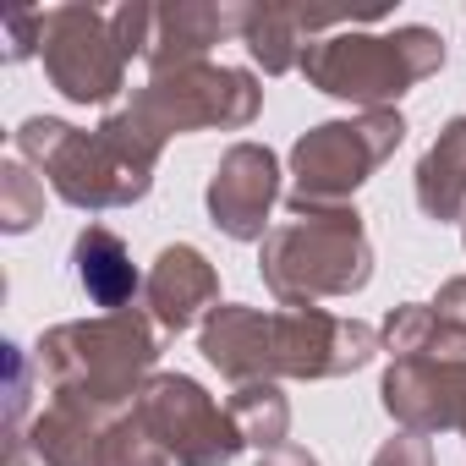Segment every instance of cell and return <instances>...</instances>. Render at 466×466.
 Masks as SVG:
<instances>
[{"label":"cell","instance_id":"obj_1","mask_svg":"<svg viewBox=\"0 0 466 466\" xmlns=\"http://www.w3.org/2000/svg\"><path fill=\"white\" fill-rule=\"evenodd\" d=\"M379 329L324 313V308H248L219 302L203 329L198 351L230 384H280V379H346L379 357Z\"/></svg>","mask_w":466,"mask_h":466},{"label":"cell","instance_id":"obj_2","mask_svg":"<svg viewBox=\"0 0 466 466\" xmlns=\"http://www.w3.org/2000/svg\"><path fill=\"white\" fill-rule=\"evenodd\" d=\"M12 143H17V159L45 170L61 203L88 208V214L143 203L154 187V165L165 154V143H154L127 110H110L88 132L56 116H28L12 132Z\"/></svg>","mask_w":466,"mask_h":466},{"label":"cell","instance_id":"obj_3","mask_svg":"<svg viewBox=\"0 0 466 466\" xmlns=\"http://www.w3.org/2000/svg\"><path fill=\"white\" fill-rule=\"evenodd\" d=\"M39 379L56 400L88 406V411H132L137 390L154 379L159 362V329L148 313H99L72 319L39 335Z\"/></svg>","mask_w":466,"mask_h":466},{"label":"cell","instance_id":"obj_4","mask_svg":"<svg viewBox=\"0 0 466 466\" xmlns=\"http://www.w3.org/2000/svg\"><path fill=\"white\" fill-rule=\"evenodd\" d=\"M258 275L280 308H319L324 297H357L373 280L362 214L346 203L275 225L258 248Z\"/></svg>","mask_w":466,"mask_h":466},{"label":"cell","instance_id":"obj_5","mask_svg":"<svg viewBox=\"0 0 466 466\" xmlns=\"http://www.w3.org/2000/svg\"><path fill=\"white\" fill-rule=\"evenodd\" d=\"M439 66H444V39L422 23H406L395 34L340 28V34L313 39L302 56V77L319 94L362 105V110H395V99L428 83Z\"/></svg>","mask_w":466,"mask_h":466},{"label":"cell","instance_id":"obj_6","mask_svg":"<svg viewBox=\"0 0 466 466\" xmlns=\"http://www.w3.org/2000/svg\"><path fill=\"white\" fill-rule=\"evenodd\" d=\"M406 143V116L400 110H362L346 121H319L291 143V214L313 208H346L351 192Z\"/></svg>","mask_w":466,"mask_h":466},{"label":"cell","instance_id":"obj_7","mask_svg":"<svg viewBox=\"0 0 466 466\" xmlns=\"http://www.w3.org/2000/svg\"><path fill=\"white\" fill-rule=\"evenodd\" d=\"M121 110L154 143H170V137H187V132H242L264 110V88L242 66L198 61V66H176V72L148 77Z\"/></svg>","mask_w":466,"mask_h":466},{"label":"cell","instance_id":"obj_8","mask_svg":"<svg viewBox=\"0 0 466 466\" xmlns=\"http://www.w3.org/2000/svg\"><path fill=\"white\" fill-rule=\"evenodd\" d=\"M132 411L165 444V455L176 466H230L248 450V439L230 422V411L187 373H154L137 390Z\"/></svg>","mask_w":466,"mask_h":466},{"label":"cell","instance_id":"obj_9","mask_svg":"<svg viewBox=\"0 0 466 466\" xmlns=\"http://www.w3.org/2000/svg\"><path fill=\"white\" fill-rule=\"evenodd\" d=\"M45 77L72 105H110L127 88V50L110 12L99 6H50L45 12Z\"/></svg>","mask_w":466,"mask_h":466},{"label":"cell","instance_id":"obj_10","mask_svg":"<svg viewBox=\"0 0 466 466\" xmlns=\"http://www.w3.org/2000/svg\"><path fill=\"white\" fill-rule=\"evenodd\" d=\"M242 17H248V6H208V0H170V6L127 0V6L110 12L121 50L148 61V77L208 61V50L219 39H230V34L242 39Z\"/></svg>","mask_w":466,"mask_h":466},{"label":"cell","instance_id":"obj_11","mask_svg":"<svg viewBox=\"0 0 466 466\" xmlns=\"http://www.w3.org/2000/svg\"><path fill=\"white\" fill-rule=\"evenodd\" d=\"M280 203V159L269 143H230L208 176V219L230 242H264Z\"/></svg>","mask_w":466,"mask_h":466},{"label":"cell","instance_id":"obj_12","mask_svg":"<svg viewBox=\"0 0 466 466\" xmlns=\"http://www.w3.org/2000/svg\"><path fill=\"white\" fill-rule=\"evenodd\" d=\"M379 400L406 433H461L466 439V362L395 357L384 368Z\"/></svg>","mask_w":466,"mask_h":466},{"label":"cell","instance_id":"obj_13","mask_svg":"<svg viewBox=\"0 0 466 466\" xmlns=\"http://www.w3.org/2000/svg\"><path fill=\"white\" fill-rule=\"evenodd\" d=\"M143 308L165 335H181L219 308V269L192 242H176L143 275Z\"/></svg>","mask_w":466,"mask_h":466},{"label":"cell","instance_id":"obj_14","mask_svg":"<svg viewBox=\"0 0 466 466\" xmlns=\"http://www.w3.org/2000/svg\"><path fill=\"white\" fill-rule=\"evenodd\" d=\"M116 417L72 406V400H50L34 417V428H28V450H34L39 466H110V428H116Z\"/></svg>","mask_w":466,"mask_h":466},{"label":"cell","instance_id":"obj_15","mask_svg":"<svg viewBox=\"0 0 466 466\" xmlns=\"http://www.w3.org/2000/svg\"><path fill=\"white\" fill-rule=\"evenodd\" d=\"M72 264H77V286L88 291L94 308L105 313H132V302L143 297V275L127 253V242L110 225H83L72 242Z\"/></svg>","mask_w":466,"mask_h":466},{"label":"cell","instance_id":"obj_16","mask_svg":"<svg viewBox=\"0 0 466 466\" xmlns=\"http://www.w3.org/2000/svg\"><path fill=\"white\" fill-rule=\"evenodd\" d=\"M313 34H340V17H319V12H297V6H248V17H242V45L269 77L302 72Z\"/></svg>","mask_w":466,"mask_h":466},{"label":"cell","instance_id":"obj_17","mask_svg":"<svg viewBox=\"0 0 466 466\" xmlns=\"http://www.w3.org/2000/svg\"><path fill=\"white\" fill-rule=\"evenodd\" d=\"M417 208L439 225L466 219V116H450L417 159Z\"/></svg>","mask_w":466,"mask_h":466},{"label":"cell","instance_id":"obj_18","mask_svg":"<svg viewBox=\"0 0 466 466\" xmlns=\"http://www.w3.org/2000/svg\"><path fill=\"white\" fill-rule=\"evenodd\" d=\"M390 357H439V362H466V329L444 324L433 313V302H400L390 308L384 329H379Z\"/></svg>","mask_w":466,"mask_h":466},{"label":"cell","instance_id":"obj_19","mask_svg":"<svg viewBox=\"0 0 466 466\" xmlns=\"http://www.w3.org/2000/svg\"><path fill=\"white\" fill-rule=\"evenodd\" d=\"M225 411H230V422L242 428V439L264 455V450H275V444H286V433H291V400L280 395V384H237L230 390V400H225Z\"/></svg>","mask_w":466,"mask_h":466},{"label":"cell","instance_id":"obj_20","mask_svg":"<svg viewBox=\"0 0 466 466\" xmlns=\"http://www.w3.org/2000/svg\"><path fill=\"white\" fill-rule=\"evenodd\" d=\"M45 219V181L28 170V159H6L0 165V230L23 237Z\"/></svg>","mask_w":466,"mask_h":466},{"label":"cell","instance_id":"obj_21","mask_svg":"<svg viewBox=\"0 0 466 466\" xmlns=\"http://www.w3.org/2000/svg\"><path fill=\"white\" fill-rule=\"evenodd\" d=\"M39 362H28L23 346H6V461L17 466L23 450H28V379H34Z\"/></svg>","mask_w":466,"mask_h":466},{"label":"cell","instance_id":"obj_22","mask_svg":"<svg viewBox=\"0 0 466 466\" xmlns=\"http://www.w3.org/2000/svg\"><path fill=\"white\" fill-rule=\"evenodd\" d=\"M110 466H170L165 444L137 422V411H121L110 428Z\"/></svg>","mask_w":466,"mask_h":466},{"label":"cell","instance_id":"obj_23","mask_svg":"<svg viewBox=\"0 0 466 466\" xmlns=\"http://www.w3.org/2000/svg\"><path fill=\"white\" fill-rule=\"evenodd\" d=\"M373 466H433V439L428 433H395L373 450Z\"/></svg>","mask_w":466,"mask_h":466},{"label":"cell","instance_id":"obj_24","mask_svg":"<svg viewBox=\"0 0 466 466\" xmlns=\"http://www.w3.org/2000/svg\"><path fill=\"white\" fill-rule=\"evenodd\" d=\"M45 50V12H12L6 17V61H28Z\"/></svg>","mask_w":466,"mask_h":466},{"label":"cell","instance_id":"obj_25","mask_svg":"<svg viewBox=\"0 0 466 466\" xmlns=\"http://www.w3.org/2000/svg\"><path fill=\"white\" fill-rule=\"evenodd\" d=\"M433 313H439L444 324L466 329V275H455V280H444V286H439V297H433Z\"/></svg>","mask_w":466,"mask_h":466},{"label":"cell","instance_id":"obj_26","mask_svg":"<svg viewBox=\"0 0 466 466\" xmlns=\"http://www.w3.org/2000/svg\"><path fill=\"white\" fill-rule=\"evenodd\" d=\"M253 466H319V455H313L308 444H291V439H286V444L264 450V455H258Z\"/></svg>","mask_w":466,"mask_h":466}]
</instances>
